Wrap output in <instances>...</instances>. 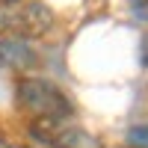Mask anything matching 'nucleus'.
Listing matches in <instances>:
<instances>
[{
    "mask_svg": "<svg viewBox=\"0 0 148 148\" xmlns=\"http://www.w3.org/2000/svg\"><path fill=\"white\" fill-rule=\"evenodd\" d=\"M56 148H101V142H98L92 133H86L83 127L71 125V127L62 133V139H59Z\"/></svg>",
    "mask_w": 148,
    "mask_h": 148,
    "instance_id": "obj_5",
    "label": "nucleus"
},
{
    "mask_svg": "<svg viewBox=\"0 0 148 148\" xmlns=\"http://www.w3.org/2000/svg\"><path fill=\"white\" fill-rule=\"evenodd\" d=\"M139 59H142V65L148 68V36L142 39V45H139Z\"/></svg>",
    "mask_w": 148,
    "mask_h": 148,
    "instance_id": "obj_8",
    "label": "nucleus"
},
{
    "mask_svg": "<svg viewBox=\"0 0 148 148\" xmlns=\"http://www.w3.org/2000/svg\"><path fill=\"white\" fill-rule=\"evenodd\" d=\"M3 27L9 30V36H18V39H27V42L42 39L53 27V12L45 3H24L3 18Z\"/></svg>",
    "mask_w": 148,
    "mask_h": 148,
    "instance_id": "obj_2",
    "label": "nucleus"
},
{
    "mask_svg": "<svg viewBox=\"0 0 148 148\" xmlns=\"http://www.w3.org/2000/svg\"><path fill=\"white\" fill-rule=\"evenodd\" d=\"M127 9H130V18L148 24V0H127Z\"/></svg>",
    "mask_w": 148,
    "mask_h": 148,
    "instance_id": "obj_6",
    "label": "nucleus"
},
{
    "mask_svg": "<svg viewBox=\"0 0 148 148\" xmlns=\"http://www.w3.org/2000/svg\"><path fill=\"white\" fill-rule=\"evenodd\" d=\"M68 127L71 119H30V136L36 142H45L47 148H56Z\"/></svg>",
    "mask_w": 148,
    "mask_h": 148,
    "instance_id": "obj_4",
    "label": "nucleus"
},
{
    "mask_svg": "<svg viewBox=\"0 0 148 148\" xmlns=\"http://www.w3.org/2000/svg\"><path fill=\"white\" fill-rule=\"evenodd\" d=\"M39 65V51L18 36H0V68H12V71H30Z\"/></svg>",
    "mask_w": 148,
    "mask_h": 148,
    "instance_id": "obj_3",
    "label": "nucleus"
},
{
    "mask_svg": "<svg viewBox=\"0 0 148 148\" xmlns=\"http://www.w3.org/2000/svg\"><path fill=\"white\" fill-rule=\"evenodd\" d=\"M130 145L133 148H148V125H136V127H130Z\"/></svg>",
    "mask_w": 148,
    "mask_h": 148,
    "instance_id": "obj_7",
    "label": "nucleus"
},
{
    "mask_svg": "<svg viewBox=\"0 0 148 148\" xmlns=\"http://www.w3.org/2000/svg\"><path fill=\"white\" fill-rule=\"evenodd\" d=\"M130 148H133V145H130Z\"/></svg>",
    "mask_w": 148,
    "mask_h": 148,
    "instance_id": "obj_11",
    "label": "nucleus"
},
{
    "mask_svg": "<svg viewBox=\"0 0 148 148\" xmlns=\"http://www.w3.org/2000/svg\"><path fill=\"white\" fill-rule=\"evenodd\" d=\"M0 148H12V145H9V142H6V139H0Z\"/></svg>",
    "mask_w": 148,
    "mask_h": 148,
    "instance_id": "obj_10",
    "label": "nucleus"
},
{
    "mask_svg": "<svg viewBox=\"0 0 148 148\" xmlns=\"http://www.w3.org/2000/svg\"><path fill=\"white\" fill-rule=\"evenodd\" d=\"M3 6H15V3H21V0H0Z\"/></svg>",
    "mask_w": 148,
    "mask_h": 148,
    "instance_id": "obj_9",
    "label": "nucleus"
},
{
    "mask_svg": "<svg viewBox=\"0 0 148 148\" xmlns=\"http://www.w3.org/2000/svg\"><path fill=\"white\" fill-rule=\"evenodd\" d=\"M18 104L27 110L33 119H71L74 104L71 98L59 89L56 83L42 80V77H24L15 86Z\"/></svg>",
    "mask_w": 148,
    "mask_h": 148,
    "instance_id": "obj_1",
    "label": "nucleus"
}]
</instances>
